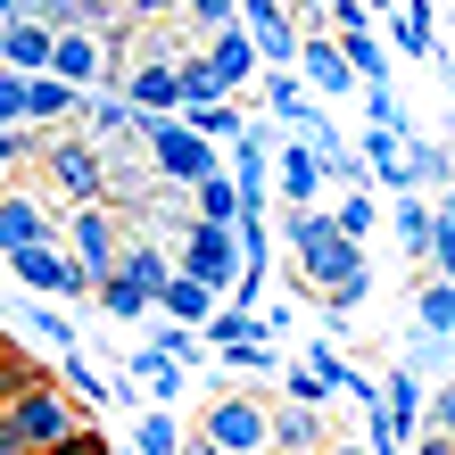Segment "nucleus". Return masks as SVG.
Returning a JSON list of instances; mask_svg holds the SVG:
<instances>
[{"instance_id": "nucleus-1", "label": "nucleus", "mask_w": 455, "mask_h": 455, "mask_svg": "<svg viewBox=\"0 0 455 455\" xmlns=\"http://www.w3.org/2000/svg\"><path fill=\"white\" fill-rule=\"evenodd\" d=\"M282 232H290V257H299V282L323 290L331 315H356V307L372 299V265H364V249L323 216V207H290Z\"/></svg>"}, {"instance_id": "nucleus-2", "label": "nucleus", "mask_w": 455, "mask_h": 455, "mask_svg": "<svg viewBox=\"0 0 455 455\" xmlns=\"http://www.w3.org/2000/svg\"><path fill=\"white\" fill-rule=\"evenodd\" d=\"M141 149H149V174L166 182V191H191V182L224 174L216 141H199V132L182 124V116H141Z\"/></svg>"}, {"instance_id": "nucleus-3", "label": "nucleus", "mask_w": 455, "mask_h": 455, "mask_svg": "<svg viewBox=\"0 0 455 455\" xmlns=\"http://www.w3.org/2000/svg\"><path fill=\"white\" fill-rule=\"evenodd\" d=\"M0 414L17 422L25 455H42V447H59L67 431H84V406H75V397L50 381V372H42V381H25V389H9V397H0Z\"/></svg>"}, {"instance_id": "nucleus-4", "label": "nucleus", "mask_w": 455, "mask_h": 455, "mask_svg": "<svg viewBox=\"0 0 455 455\" xmlns=\"http://www.w3.org/2000/svg\"><path fill=\"white\" fill-rule=\"evenodd\" d=\"M42 166H50V191L75 199V207H100L108 199V149L84 141V132H42Z\"/></svg>"}, {"instance_id": "nucleus-5", "label": "nucleus", "mask_w": 455, "mask_h": 455, "mask_svg": "<svg viewBox=\"0 0 455 455\" xmlns=\"http://www.w3.org/2000/svg\"><path fill=\"white\" fill-rule=\"evenodd\" d=\"M199 439L216 455H274V414L257 406V397H216L199 422Z\"/></svg>"}, {"instance_id": "nucleus-6", "label": "nucleus", "mask_w": 455, "mask_h": 455, "mask_svg": "<svg viewBox=\"0 0 455 455\" xmlns=\"http://www.w3.org/2000/svg\"><path fill=\"white\" fill-rule=\"evenodd\" d=\"M174 274H191V282L216 290V299H232V282H240L232 224H182V257H174Z\"/></svg>"}, {"instance_id": "nucleus-7", "label": "nucleus", "mask_w": 455, "mask_h": 455, "mask_svg": "<svg viewBox=\"0 0 455 455\" xmlns=\"http://www.w3.org/2000/svg\"><path fill=\"white\" fill-rule=\"evenodd\" d=\"M67 257H75V274H84V282L116 274V257H124V224L108 216V199H100V207H75V224H67Z\"/></svg>"}, {"instance_id": "nucleus-8", "label": "nucleus", "mask_w": 455, "mask_h": 455, "mask_svg": "<svg viewBox=\"0 0 455 455\" xmlns=\"http://www.w3.org/2000/svg\"><path fill=\"white\" fill-rule=\"evenodd\" d=\"M17 282L34 290V299H92V282L75 274V257L59 240H42V249H17Z\"/></svg>"}, {"instance_id": "nucleus-9", "label": "nucleus", "mask_w": 455, "mask_h": 455, "mask_svg": "<svg viewBox=\"0 0 455 455\" xmlns=\"http://www.w3.org/2000/svg\"><path fill=\"white\" fill-rule=\"evenodd\" d=\"M50 75L75 92H100L108 84V34H50Z\"/></svg>"}, {"instance_id": "nucleus-10", "label": "nucleus", "mask_w": 455, "mask_h": 455, "mask_svg": "<svg viewBox=\"0 0 455 455\" xmlns=\"http://www.w3.org/2000/svg\"><path fill=\"white\" fill-rule=\"evenodd\" d=\"M347 372H356V364H339V347H331V339H315V347H307V364H290V406H315V414H323L331 397L347 389Z\"/></svg>"}, {"instance_id": "nucleus-11", "label": "nucleus", "mask_w": 455, "mask_h": 455, "mask_svg": "<svg viewBox=\"0 0 455 455\" xmlns=\"http://www.w3.org/2000/svg\"><path fill=\"white\" fill-rule=\"evenodd\" d=\"M42 240H59L50 232V207L34 199V191H0V249H42Z\"/></svg>"}, {"instance_id": "nucleus-12", "label": "nucleus", "mask_w": 455, "mask_h": 455, "mask_svg": "<svg viewBox=\"0 0 455 455\" xmlns=\"http://www.w3.org/2000/svg\"><path fill=\"white\" fill-rule=\"evenodd\" d=\"M75 108H84V92H75V84H59V75H25V124H34V132H59Z\"/></svg>"}, {"instance_id": "nucleus-13", "label": "nucleus", "mask_w": 455, "mask_h": 455, "mask_svg": "<svg viewBox=\"0 0 455 455\" xmlns=\"http://www.w3.org/2000/svg\"><path fill=\"white\" fill-rule=\"evenodd\" d=\"M389 224H397V249L431 265V249H439V199H422V191H397Z\"/></svg>"}, {"instance_id": "nucleus-14", "label": "nucleus", "mask_w": 455, "mask_h": 455, "mask_svg": "<svg viewBox=\"0 0 455 455\" xmlns=\"http://www.w3.org/2000/svg\"><path fill=\"white\" fill-rule=\"evenodd\" d=\"M166 274H174V257H166V249H157V240H149V232H132V240H124V257H116V282H124V290H132V299H141V307H149V299H157V282H166Z\"/></svg>"}, {"instance_id": "nucleus-15", "label": "nucleus", "mask_w": 455, "mask_h": 455, "mask_svg": "<svg viewBox=\"0 0 455 455\" xmlns=\"http://www.w3.org/2000/svg\"><path fill=\"white\" fill-rule=\"evenodd\" d=\"M157 315H166V323H207V315H216L224 299H216V290H207V282H191V274H166V282H157V299H149Z\"/></svg>"}, {"instance_id": "nucleus-16", "label": "nucleus", "mask_w": 455, "mask_h": 455, "mask_svg": "<svg viewBox=\"0 0 455 455\" xmlns=\"http://www.w3.org/2000/svg\"><path fill=\"white\" fill-rule=\"evenodd\" d=\"M0 67L9 75H42L50 67V25L42 17H9L0 25Z\"/></svg>"}, {"instance_id": "nucleus-17", "label": "nucleus", "mask_w": 455, "mask_h": 455, "mask_svg": "<svg viewBox=\"0 0 455 455\" xmlns=\"http://www.w3.org/2000/svg\"><path fill=\"white\" fill-rule=\"evenodd\" d=\"M199 59L216 67V84H224V92L257 84V50H249V34H240V25H224V34H207V42H199Z\"/></svg>"}, {"instance_id": "nucleus-18", "label": "nucleus", "mask_w": 455, "mask_h": 455, "mask_svg": "<svg viewBox=\"0 0 455 455\" xmlns=\"http://www.w3.org/2000/svg\"><path fill=\"white\" fill-rule=\"evenodd\" d=\"M389 42L406 50V59H439V0H397Z\"/></svg>"}, {"instance_id": "nucleus-19", "label": "nucleus", "mask_w": 455, "mask_h": 455, "mask_svg": "<svg viewBox=\"0 0 455 455\" xmlns=\"http://www.w3.org/2000/svg\"><path fill=\"white\" fill-rule=\"evenodd\" d=\"M356 166H364L372 182H389V191H414V182H406V141H397L389 124H364V141H356Z\"/></svg>"}, {"instance_id": "nucleus-20", "label": "nucleus", "mask_w": 455, "mask_h": 455, "mask_svg": "<svg viewBox=\"0 0 455 455\" xmlns=\"http://www.w3.org/2000/svg\"><path fill=\"white\" fill-rule=\"evenodd\" d=\"M132 372H124V381L132 389H141L149 397V406H182V364L174 356H157V347H132V356H124Z\"/></svg>"}, {"instance_id": "nucleus-21", "label": "nucleus", "mask_w": 455, "mask_h": 455, "mask_svg": "<svg viewBox=\"0 0 455 455\" xmlns=\"http://www.w3.org/2000/svg\"><path fill=\"white\" fill-rule=\"evenodd\" d=\"M274 182H282V199H290V207H315V191H323V166H315V149H307V141H290V149L274 157Z\"/></svg>"}, {"instance_id": "nucleus-22", "label": "nucleus", "mask_w": 455, "mask_h": 455, "mask_svg": "<svg viewBox=\"0 0 455 455\" xmlns=\"http://www.w3.org/2000/svg\"><path fill=\"white\" fill-rule=\"evenodd\" d=\"M50 381H59V389L75 397V406H108V372H100V364L84 356V347H67V356L50 364Z\"/></svg>"}, {"instance_id": "nucleus-23", "label": "nucleus", "mask_w": 455, "mask_h": 455, "mask_svg": "<svg viewBox=\"0 0 455 455\" xmlns=\"http://www.w3.org/2000/svg\"><path fill=\"white\" fill-rule=\"evenodd\" d=\"M414 323H422V339H455V274H431L414 290Z\"/></svg>"}, {"instance_id": "nucleus-24", "label": "nucleus", "mask_w": 455, "mask_h": 455, "mask_svg": "<svg viewBox=\"0 0 455 455\" xmlns=\"http://www.w3.org/2000/svg\"><path fill=\"white\" fill-rule=\"evenodd\" d=\"M339 42V59H347V75L356 84H389V50H381V34L372 25H347V34H331Z\"/></svg>"}, {"instance_id": "nucleus-25", "label": "nucleus", "mask_w": 455, "mask_h": 455, "mask_svg": "<svg viewBox=\"0 0 455 455\" xmlns=\"http://www.w3.org/2000/svg\"><path fill=\"white\" fill-rule=\"evenodd\" d=\"M265 108H274L290 132H307L315 116H323V108H315V100H307V84H299V75H290V67H274V75H265Z\"/></svg>"}, {"instance_id": "nucleus-26", "label": "nucleus", "mask_w": 455, "mask_h": 455, "mask_svg": "<svg viewBox=\"0 0 455 455\" xmlns=\"http://www.w3.org/2000/svg\"><path fill=\"white\" fill-rule=\"evenodd\" d=\"M75 116H92V132H84V141H100V149H108V141H124V132L141 124L116 92H84V108H75Z\"/></svg>"}, {"instance_id": "nucleus-27", "label": "nucleus", "mask_w": 455, "mask_h": 455, "mask_svg": "<svg viewBox=\"0 0 455 455\" xmlns=\"http://www.w3.org/2000/svg\"><path fill=\"white\" fill-rule=\"evenodd\" d=\"M274 447L282 455H315V447H323V414H315V406H282L274 414Z\"/></svg>"}, {"instance_id": "nucleus-28", "label": "nucleus", "mask_w": 455, "mask_h": 455, "mask_svg": "<svg viewBox=\"0 0 455 455\" xmlns=\"http://www.w3.org/2000/svg\"><path fill=\"white\" fill-rule=\"evenodd\" d=\"M232 216H240L232 174H207V182H191V224H232Z\"/></svg>"}, {"instance_id": "nucleus-29", "label": "nucleus", "mask_w": 455, "mask_h": 455, "mask_svg": "<svg viewBox=\"0 0 455 455\" xmlns=\"http://www.w3.org/2000/svg\"><path fill=\"white\" fill-rule=\"evenodd\" d=\"M406 182L414 191H447V149L422 141V132H406Z\"/></svg>"}, {"instance_id": "nucleus-30", "label": "nucleus", "mask_w": 455, "mask_h": 455, "mask_svg": "<svg viewBox=\"0 0 455 455\" xmlns=\"http://www.w3.org/2000/svg\"><path fill=\"white\" fill-rule=\"evenodd\" d=\"M331 224H339V232H347V240H356V249H364V240H372V224H381V207H372V191H339Z\"/></svg>"}, {"instance_id": "nucleus-31", "label": "nucleus", "mask_w": 455, "mask_h": 455, "mask_svg": "<svg viewBox=\"0 0 455 455\" xmlns=\"http://www.w3.org/2000/svg\"><path fill=\"white\" fill-rule=\"evenodd\" d=\"M182 124H191V132H199V141H232V132H240V124H249V108H240V100H216V108H191V116H182Z\"/></svg>"}, {"instance_id": "nucleus-32", "label": "nucleus", "mask_w": 455, "mask_h": 455, "mask_svg": "<svg viewBox=\"0 0 455 455\" xmlns=\"http://www.w3.org/2000/svg\"><path fill=\"white\" fill-rule=\"evenodd\" d=\"M216 364H232V372H274V339H265V331H249V339L216 347Z\"/></svg>"}, {"instance_id": "nucleus-33", "label": "nucleus", "mask_w": 455, "mask_h": 455, "mask_svg": "<svg viewBox=\"0 0 455 455\" xmlns=\"http://www.w3.org/2000/svg\"><path fill=\"white\" fill-rule=\"evenodd\" d=\"M249 331H257V315H249V307H216V315L199 323L207 347H232V339H249Z\"/></svg>"}, {"instance_id": "nucleus-34", "label": "nucleus", "mask_w": 455, "mask_h": 455, "mask_svg": "<svg viewBox=\"0 0 455 455\" xmlns=\"http://www.w3.org/2000/svg\"><path fill=\"white\" fill-rule=\"evenodd\" d=\"M25 331H34V339L50 347V356H67V347H75V323H67L59 307H34V315H25Z\"/></svg>"}, {"instance_id": "nucleus-35", "label": "nucleus", "mask_w": 455, "mask_h": 455, "mask_svg": "<svg viewBox=\"0 0 455 455\" xmlns=\"http://www.w3.org/2000/svg\"><path fill=\"white\" fill-rule=\"evenodd\" d=\"M149 347H157V356H174V364H182V372H191V364H199V356H207V339H199V331H191V323H166V331H157V339H149Z\"/></svg>"}, {"instance_id": "nucleus-36", "label": "nucleus", "mask_w": 455, "mask_h": 455, "mask_svg": "<svg viewBox=\"0 0 455 455\" xmlns=\"http://www.w3.org/2000/svg\"><path fill=\"white\" fill-rule=\"evenodd\" d=\"M42 455H116V447H108V431H92V422H84V431H67L59 447H42Z\"/></svg>"}, {"instance_id": "nucleus-37", "label": "nucleus", "mask_w": 455, "mask_h": 455, "mask_svg": "<svg viewBox=\"0 0 455 455\" xmlns=\"http://www.w3.org/2000/svg\"><path fill=\"white\" fill-rule=\"evenodd\" d=\"M0 124H25V75L0 67Z\"/></svg>"}, {"instance_id": "nucleus-38", "label": "nucleus", "mask_w": 455, "mask_h": 455, "mask_svg": "<svg viewBox=\"0 0 455 455\" xmlns=\"http://www.w3.org/2000/svg\"><path fill=\"white\" fill-rule=\"evenodd\" d=\"M116 9H124L132 25H149V17H174V9H182V0H116Z\"/></svg>"}, {"instance_id": "nucleus-39", "label": "nucleus", "mask_w": 455, "mask_h": 455, "mask_svg": "<svg viewBox=\"0 0 455 455\" xmlns=\"http://www.w3.org/2000/svg\"><path fill=\"white\" fill-rule=\"evenodd\" d=\"M414 455H455V431H414Z\"/></svg>"}, {"instance_id": "nucleus-40", "label": "nucleus", "mask_w": 455, "mask_h": 455, "mask_svg": "<svg viewBox=\"0 0 455 455\" xmlns=\"http://www.w3.org/2000/svg\"><path fill=\"white\" fill-rule=\"evenodd\" d=\"M0 455H25V439H17V422L0 414Z\"/></svg>"}, {"instance_id": "nucleus-41", "label": "nucleus", "mask_w": 455, "mask_h": 455, "mask_svg": "<svg viewBox=\"0 0 455 455\" xmlns=\"http://www.w3.org/2000/svg\"><path fill=\"white\" fill-rule=\"evenodd\" d=\"M356 9H364V17H397V0H356Z\"/></svg>"}, {"instance_id": "nucleus-42", "label": "nucleus", "mask_w": 455, "mask_h": 455, "mask_svg": "<svg viewBox=\"0 0 455 455\" xmlns=\"http://www.w3.org/2000/svg\"><path fill=\"white\" fill-rule=\"evenodd\" d=\"M315 455H364V447H347V439H323V447H315Z\"/></svg>"}, {"instance_id": "nucleus-43", "label": "nucleus", "mask_w": 455, "mask_h": 455, "mask_svg": "<svg viewBox=\"0 0 455 455\" xmlns=\"http://www.w3.org/2000/svg\"><path fill=\"white\" fill-rule=\"evenodd\" d=\"M174 455H216V447H207V439H182V447H174Z\"/></svg>"}, {"instance_id": "nucleus-44", "label": "nucleus", "mask_w": 455, "mask_h": 455, "mask_svg": "<svg viewBox=\"0 0 455 455\" xmlns=\"http://www.w3.org/2000/svg\"><path fill=\"white\" fill-rule=\"evenodd\" d=\"M9 17H17V0H0V25H9Z\"/></svg>"}, {"instance_id": "nucleus-45", "label": "nucleus", "mask_w": 455, "mask_h": 455, "mask_svg": "<svg viewBox=\"0 0 455 455\" xmlns=\"http://www.w3.org/2000/svg\"><path fill=\"white\" fill-rule=\"evenodd\" d=\"M0 315H9V290H0Z\"/></svg>"}, {"instance_id": "nucleus-46", "label": "nucleus", "mask_w": 455, "mask_h": 455, "mask_svg": "<svg viewBox=\"0 0 455 455\" xmlns=\"http://www.w3.org/2000/svg\"><path fill=\"white\" fill-rule=\"evenodd\" d=\"M307 9H331V0H307Z\"/></svg>"}]
</instances>
